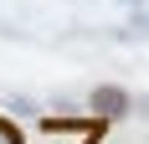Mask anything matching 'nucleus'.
<instances>
[{"label":"nucleus","mask_w":149,"mask_h":144,"mask_svg":"<svg viewBox=\"0 0 149 144\" xmlns=\"http://www.w3.org/2000/svg\"><path fill=\"white\" fill-rule=\"evenodd\" d=\"M88 113L103 118V124H108V118H123V113H129V93H123V87H113V82L93 87V93H88Z\"/></svg>","instance_id":"f257e3e1"},{"label":"nucleus","mask_w":149,"mask_h":144,"mask_svg":"<svg viewBox=\"0 0 149 144\" xmlns=\"http://www.w3.org/2000/svg\"><path fill=\"white\" fill-rule=\"evenodd\" d=\"M0 144H21V129H15L10 118H0Z\"/></svg>","instance_id":"f03ea898"},{"label":"nucleus","mask_w":149,"mask_h":144,"mask_svg":"<svg viewBox=\"0 0 149 144\" xmlns=\"http://www.w3.org/2000/svg\"><path fill=\"white\" fill-rule=\"evenodd\" d=\"M123 5H144V0H123Z\"/></svg>","instance_id":"7ed1b4c3"}]
</instances>
